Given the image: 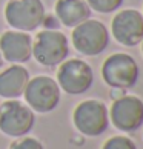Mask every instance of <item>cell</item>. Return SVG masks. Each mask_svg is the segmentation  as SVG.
Returning <instances> with one entry per match:
<instances>
[{"instance_id":"7c38bea8","label":"cell","mask_w":143,"mask_h":149,"mask_svg":"<svg viewBox=\"0 0 143 149\" xmlns=\"http://www.w3.org/2000/svg\"><path fill=\"white\" fill-rule=\"evenodd\" d=\"M29 81V72L22 65H11L0 71V97L13 100L23 95Z\"/></svg>"},{"instance_id":"ac0fdd59","label":"cell","mask_w":143,"mask_h":149,"mask_svg":"<svg viewBox=\"0 0 143 149\" xmlns=\"http://www.w3.org/2000/svg\"><path fill=\"white\" fill-rule=\"evenodd\" d=\"M140 43H142V52H143V40H142Z\"/></svg>"},{"instance_id":"277c9868","label":"cell","mask_w":143,"mask_h":149,"mask_svg":"<svg viewBox=\"0 0 143 149\" xmlns=\"http://www.w3.org/2000/svg\"><path fill=\"white\" fill-rule=\"evenodd\" d=\"M71 40L77 52H80L82 56L96 57L108 48L109 32L102 22L88 19L73 28Z\"/></svg>"},{"instance_id":"5b68a950","label":"cell","mask_w":143,"mask_h":149,"mask_svg":"<svg viewBox=\"0 0 143 149\" xmlns=\"http://www.w3.org/2000/svg\"><path fill=\"white\" fill-rule=\"evenodd\" d=\"M36 115L26 103L13 98L0 104V131L8 137L28 135L34 128Z\"/></svg>"},{"instance_id":"6da1fadb","label":"cell","mask_w":143,"mask_h":149,"mask_svg":"<svg viewBox=\"0 0 143 149\" xmlns=\"http://www.w3.org/2000/svg\"><path fill=\"white\" fill-rule=\"evenodd\" d=\"M140 69L135 58L125 52L111 54L102 66L103 81L109 88H119V89H129L134 88L139 81Z\"/></svg>"},{"instance_id":"9a60e30c","label":"cell","mask_w":143,"mask_h":149,"mask_svg":"<svg viewBox=\"0 0 143 149\" xmlns=\"http://www.w3.org/2000/svg\"><path fill=\"white\" fill-rule=\"evenodd\" d=\"M102 149H137L135 143L126 135H114L103 143Z\"/></svg>"},{"instance_id":"9c48e42d","label":"cell","mask_w":143,"mask_h":149,"mask_svg":"<svg viewBox=\"0 0 143 149\" xmlns=\"http://www.w3.org/2000/svg\"><path fill=\"white\" fill-rule=\"evenodd\" d=\"M109 120L122 132H134L143 125V102L135 95L123 94L111 104Z\"/></svg>"},{"instance_id":"e0dca14e","label":"cell","mask_w":143,"mask_h":149,"mask_svg":"<svg viewBox=\"0 0 143 149\" xmlns=\"http://www.w3.org/2000/svg\"><path fill=\"white\" fill-rule=\"evenodd\" d=\"M2 65H3V57H2V52H0V68H2Z\"/></svg>"},{"instance_id":"3957f363","label":"cell","mask_w":143,"mask_h":149,"mask_svg":"<svg viewBox=\"0 0 143 149\" xmlns=\"http://www.w3.org/2000/svg\"><path fill=\"white\" fill-rule=\"evenodd\" d=\"M73 123L80 134L86 137H98L108 129L109 111L106 104L100 100H83L74 109Z\"/></svg>"},{"instance_id":"4fadbf2b","label":"cell","mask_w":143,"mask_h":149,"mask_svg":"<svg viewBox=\"0 0 143 149\" xmlns=\"http://www.w3.org/2000/svg\"><path fill=\"white\" fill-rule=\"evenodd\" d=\"M91 8L86 0H57L54 14L62 25L75 28L82 22L91 19Z\"/></svg>"},{"instance_id":"30bf717a","label":"cell","mask_w":143,"mask_h":149,"mask_svg":"<svg viewBox=\"0 0 143 149\" xmlns=\"http://www.w3.org/2000/svg\"><path fill=\"white\" fill-rule=\"evenodd\" d=\"M111 31L123 46H137L143 40V14L137 9H123L114 15Z\"/></svg>"},{"instance_id":"8fae6325","label":"cell","mask_w":143,"mask_h":149,"mask_svg":"<svg viewBox=\"0 0 143 149\" xmlns=\"http://www.w3.org/2000/svg\"><path fill=\"white\" fill-rule=\"evenodd\" d=\"M0 52L3 60L22 65L32 57V37L28 32L9 29L0 36Z\"/></svg>"},{"instance_id":"ba28073f","label":"cell","mask_w":143,"mask_h":149,"mask_svg":"<svg viewBox=\"0 0 143 149\" xmlns=\"http://www.w3.org/2000/svg\"><path fill=\"white\" fill-rule=\"evenodd\" d=\"M60 88L52 77L48 75H37L29 79L25 88L23 97L26 104L34 112L48 114L57 108L60 102Z\"/></svg>"},{"instance_id":"7a4b0ae2","label":"cell","mask_w":143,"mask_h":149,"mask_svg":"<svg viewBox=\"0 0 143 149\" xmlns=\"http://www.w3.org/2000/svg\"><path fill=\"white\" fill-rule=\"evenodd\" d=\"M68 54V38L59 29H43L32 40V56L43 66L54 68L65 62Z\"/></svg>"},{"instance_id":"52a82bcc","label":"cell","mask_w":143,"mask_h":149,"mask_svg":"<svg viewBox=\"0 0 143 149\" xmlns=\"http://www.w3.org/2000/svg\"><path fill=\"white\" fill-rule=\"evenodd\" d=\"M56 81L60 89L69 95H80L91 89L94 83V72L85 60L71 58L59 65Z\"/></svg>"},{"instance_id":"5bb4252c","label":"cell","mask_w":143,"mask_h":149,"mask_svg":"<svg viewBox=\"0 0 143 149\" xmlns=\"http://www.w3.org/2000/svg\"><path fill=\"white\" fill-rule=\"evenodd\" d=\"M125 0H86L89 8L100 14H109L117 11L123 5Z\"/></svg>"},{"instance_id":"8992f818","label":"cell","mask_w":143,"mask_h":149,"mask_svg":"<svg viewBox=\"0 0 143 149\" xmlns=\"http://www.w3.org/2000/svg\"><path fill=\"white\" fill-rule=\"evenodd\" d=\"M42 0H9L5 6V20L13 29L31 32L42 26L45 19Z\"/></svg>"},{"instance_id":"2e32d148","label":"cell","mask_w":143,"mask_h":149,"mask_svg":"<svg viewBox=\"0 0 143 149\" xmlns=\"http://www.w3.org/2000/svg\"><path fill=\"white\" fill-rule=\"evenodd\" d=\"M9 149H45V148H43L40 140L34 139V137L23 135V137L15 139L13 143H11Z\"/></svg>"}]
</instances>
